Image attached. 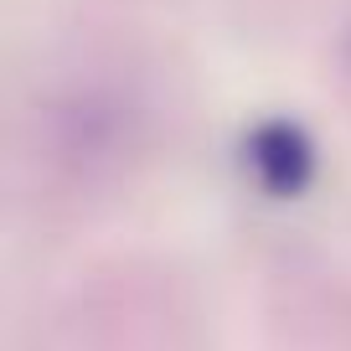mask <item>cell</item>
I'll return each instance as SVG.
<instances>
[{"label": "cell", "mask_w": 351, "mask_h": 351, "mask_svg": "<svg viewBox=\"0 0 351 351\" xmlns=\"http://www.w3.org/2000/svg\"><path fill=\"white\" fill-rule=\"evenodd\" d=\"M248 171L258 176L263 186L274 191V197H295L300 186L310 181V165H315V150H310L305 130L300 124H258V130L248 134Z\"/></svg>", "instance_id": "cell-1"}]
</instances>
